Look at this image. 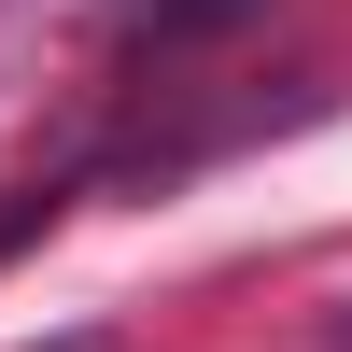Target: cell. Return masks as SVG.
Instances as JSON below:
<instances>
[{
    "label": "cell",
    "instance_id": "1",
    "mask_svg": "<svg viewBox=\"0 0 352 352\" xmlns=\"http://www.w3.org/2000/svg\"><path fill=\"white\" fill-rule=\"evenodd\" d=\"M212 14H254V0H155V28H212Z\"/></svg>",
    "mask_w": 352,
    "mask_h": 352
},
{
    "label": "cell",
    "instance_id": "2",
    "mask_svg": "<svg viewBox=\"0 0 352 352\" xmlns=\"http://www.w3.org/2000/svg\"><path fill=\"white\" fill-rule=\"evenodd\" d=\"M43 352H113V338H99V324H85V338H43Z\"/></svg>",
    "mask_w": 352,
    "mask_h": 352
},
{
    "label": "cell",
    "instance_id": "3",
    "mask_svg": "<svg viewBox=\"0 0 352 352\" xmlns=\"http://www.w3.org/2000/svg\"><path fill=\"white\" fill-rule=\"evenodd\" d=\"M338 338H352V324H338Z\"/></svg>",
    "mask_w": 352,
    "mask_h": 352
}]
</instances>
